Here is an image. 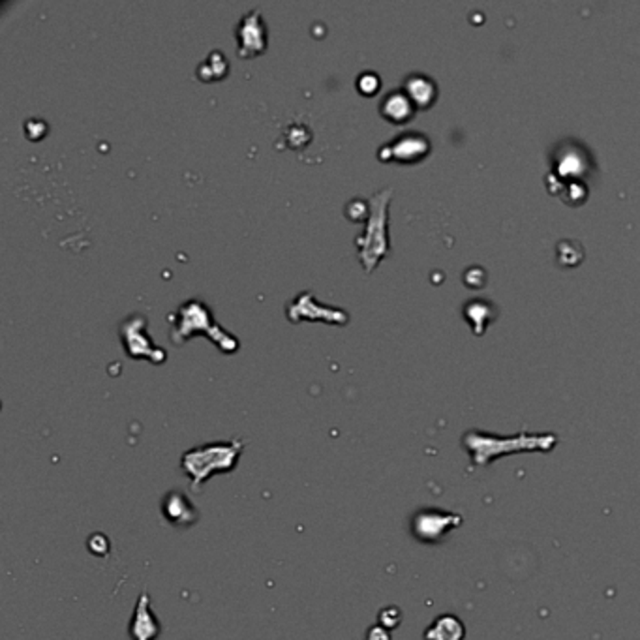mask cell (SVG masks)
<instances>
[{
  "label": "cell",
  "instance_id": "6da1fadb",
  "mask_svg": "<svg viewBox=\"0 0 640 640\" xmlns=\"http://www.w3.org/2000/svg\"><path fill=\"white\" fill-rule=\"evenodd\" d=\"M169 323H171L169 337H171L173 344L180 345L193 334H203V337L211 338L214 344L218 345V350L224 353H235L241 348L239 338L227 332L224 327L214 321L213 308L201 299L184 301L177 308V312L169 314Z\"/></svg>",
  "mask_w": 640,
  "mask_h": 640
},
{
  "label": "cell",
  "instance_id": "7a4b0ae2",
  "mask_svg": "<svg viewBox=\"0 0 640 640\" xmlns=\"http://www.w3.org/2000/svg\"><path fill=\"white\" fill-rule=\"evenodd\" d=\"M244 451V441L235 438L229 441H211L188 449L180 458V468L190 479L193 490L214 475L231 473Z\"/></svg>",
  "mask_w": 640,
  "mask_h": 640
},
{
  "label": "cell",
  "instance_id": "3957f363",
  "mask_svg": "<svg viewBox=\"0 0 640 640\" xmlns=\"http://www.w3.org/2000/svg\"><path fill=\"white\" fill-rule=\"evenodd\" d=\"M392 200V188H383L368 200V216L363 233L357 235L355 244L359 259L366 273H372L378 263L391 252L389 241V203Z\"/></svg>",
  "mask_w": 640,
  "mask_h": 640
},
{
  "label": "cell",
  "instance_id": "277c9868",
  "mask_svg": "<svg viewBox=\"0 0 640 640\" xmlns=\"http://www.w3.org/2000/svg\"><path fill=\"white\" fill-rule=\"evenodd\" d=\"M118 338L131 359H149L154 365H162L167 351L152 342L147 332V317L143 314H130L118 327Z\"/></svg>",
  "mask_w": 640,
  "mask_h": 640
},
{
  "label": "cell",
  "instance_id": "5b68a950",
  "mask_svg": "<svg viewBox=\"0 0 640 640\" xmlns=\"http://www.w3.org/2000/svg\"><path fill=\"white\" fill-rule=\"evenodd\" d=\"M286 316L291 323H299V321H325V323L332 325H345L350 321V314L342 308H334V306H325V304L317 303L314 291H303L289 301L286 306Z\"/></svg>",
  "mask_w": 640,
  "mask_h": 640
},
{
  "label": "cell",
  "instance_id": "8992f818",
  "mask_svg": "<svg viewBox=\"0 0 640 640\" xmlns=\"http://www.w3.org/2000/svg\"><path fill=\"white\" fill-rule=\"evenodd\" d=\"M235 38H237V55L241 58H252L267 51V25L263 21L259 8L250 10L239 19L235 27Z\"/></svg>",
  "mask_w": 640,
  "mask_h": 640
},
{
  "label": "cell",
  "instance_id": "52a82bcc",
  "mask_svg": "<svg viewBox=\"0 0 640 640\" xmlns=\"http://www.w3.org/2000/svg\"><path fill=\"white\" fill-rule=\"evenodd\" d=\"M430 154V139L420 131H402L389 143L381 145L378 158L381 162L417 164Z\"/></svg>",
  "mask_w": 640,
  "mask_h": 640
},
{
  "label": "cell",
  "instance_id": "ba28073f",
  "mask_svg": "<svg viewBox=\"0 0 640 640\" xmlns=\"http://www.w3.org/2000/svg\"><path fill=\"white\" fill-rule=\"evenodd\" d=\"M162 633L158 618L152 612V599L147 592L139 595L130 623L131 640H156Z\"/></svg>",
  "mask_w": 640,
  "mask_h": 640
},
{
  "label": "cell",
  "instance_id": "9c48e42d",
  "mask_svg": "<svg viewBox=\"0 0 640 640\" xmlns=\"http://www.w3.org/2000/svg\"><path fill=\"white\" fill-rule=\"evenodd\" d=\"M415 111H417V107L404 92V89H394L391 92H387L385 96L381 98V102H379V113L389 122H409L415 117Z\"/></svg>",
  "mask_w": 640,
  "mask_h": 640
},
{
  "label": "cell",
  "instance_id": "30bf717a",
  "mask_svg": "<svg viewBox=\"0 0 640 640\" xmlns=\"http://www.w3.org/2000/svg\"><path fill=\"white\" fill-rule=\"evenodd\" d=\"M402 89L419 109L430 107L438 98V85L427 74H409L404 79Z\"/></svg>",
  "mask_w": 640,
  "mask_h": 640
},
{
  "label": "cell",
  "instance_id": "8fae6325",
  "mask_svg": "<svg viewBox=\"0 0 640 640\" xmlns=\"http://www.w3.org/2000/svg\"><path fill=\"white\" fill-rule=\"evenodd\" d=\"M164 516L179 528H188L193 522H198V511L193 509L192 502L177 490H171L165 495Z\"/></svg>",
  "mask_w": 640,
  "mask_h": 640
},
{
  "label": "cell",
  "instance_id": "7c38bea8",
  "mask_svg": "<svg viewBox=\"0 0 640 640\" xmlns=\"http://www.w3.org/2000/svg\"><path fill=\"white\" fill-rule=\"evenodd\" d=\"M227 70H229V64H227L226 56L222 55L220 51H213L201 62L198 74L203 81H218L227 76Z\"/></svg>",
  "mask_w": 640,
  "mask_h": 640
},
{
  "label": "cell",
  "instance_id": "4fadbf2b",
  "mask_svg": "<svg viewBox=\"0 0 640 640\" xmlns=\"http://www.w3.org/2000/svg\"><path fill=\"white\" fill-rule=\"evenodd\" d=\"M379 85H381V81H379V76L376 72H363V74H359L357 89L359 92H363L366 96L378 92Z\"/></svg>",
  "mask_w": 640,
  "mask_h": 640
}]
</instances>
